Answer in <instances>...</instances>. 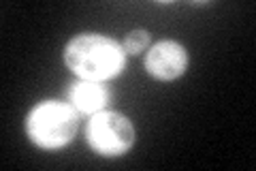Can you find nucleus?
I'll list each match as a JSON object with an SVG mask.
<instances>
[{
    "mask_svg": "<svg viewBox=\"0 0 256 171\" xmlns=\"http://www.w3.org/2000/svg\"><path fill=\"white\" fill-rule=\"evenodd\" d=\"M64 62L77 77L102 84L122 73L126 54L118 41L88 32L70 39L64 50Z\"/></svg>",
    "mask_w": 256,
    "mask_h": 171,
    "instance_id": "f257e3e1",
    "label": "nucleus"
},
{
    "mask_svg": "<svg viewBox=\"0 0 256 171\" xmlns=\"http://www.w3.org/2000/svg\"><path fill=\"white\" fill-rule=\"evenodd\" d=\"M79 131V111L70 103L43 101L26 118V133L38 148L56 150L73 141Z\"/></svg>",
    "mask_w": 256,
    "mask_h": 171,
    "instance_id": "f03ea898",
    "label": "nucleus"
},
{
    "mask_svg": "<svg viewBox=\"0 0 256 171\" xmlns=\"http://www.w3.org/2000/svg\"><path fill=\"white\" fill-rule=\"evenodd\" d=\"M88 141L100 156H122L134 143V126L118 111H98L88 122Z\"/></svg>",
    "mask_w": 256,
    "mask_h": 171,
    "instance_id": "7ed1b4c3",
    "label": "nucleus"
},
{
    "mask_svg": "<svg viewBox=\"0 0 256 171\" xmlns=\"http://www.w3.org/2000/svg\"><path fill=\"white\" fill-rule=\"evenodd\" d=\"M188 52L178 41H160L148 52L146 69L160 81H173L186 73Z\"/></svg>",
    "mask_w": 256,
    "mask_h": 171,
    "instance_id": "20e7f679",
    "label": "nucleus"
},
{
    "mask_svg": "<svg viewBox=\"0 0 256 171\" xmlns=\"http://www.w3.org/2000/svg\"><path fill=\"white\" fill-rule=\"evenodd\" d=\"M107 101H109V92L100 81L79 79L68 88V103L79 113L94 116V113H98L107 107Z\"/></svg>",
    "mask_w": 256,
    "mask_h": 171,
    "instance_id": "39448f33",
    "label": "nucleus"
},
{
    "mask_svg": "<svg viewBox=\"0 0 256 171\" xmlns=\"http://www.w3.org/2000/svg\"><path fill=\"white\" fill-rule=\"evenodd\" d=\"M148 43H150V32L148 30H134V32H130V35L124 39L122 50H124V54L137 56L139 52L146 50Z\"/></svg>",
    "mask_w": 256,
    "mask_h": 171,
    "instance_id": "423d86ee",
    "label": "nucleus"
}]
</instances>
